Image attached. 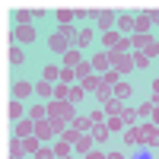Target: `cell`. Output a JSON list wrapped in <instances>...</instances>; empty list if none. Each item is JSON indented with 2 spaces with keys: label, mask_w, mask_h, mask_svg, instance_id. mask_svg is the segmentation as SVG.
Returning a JSON list of instances; mask_svg holds the SVG:
<instances>
[{
  "label": "cell",
  "mask_w": 159,
  "mask_h": 159,
  "mask_svg": "<svg viewBox=\"0 0 159 159\" xmlns=\"http://www.w3.org/2000/svg\"><path fill=\"white\" fill-rule=\"evenodd\" d=\"M64 64H67V67H80V64H83V54H80V51H67V54H64Z\"/></svg>",
  "instance_id": "obj_11"
},
{
  "label": "cell",
  "mask_w": 159,
  "mask_h": 159,
  "mask_svg": "<svg viewBox=\"0 0 159 159\" xmlns=\"http://www.w3.org/2000/svg\"><path fill=\"white\" fill-rule=\"evenodd\" d=\"M70 35H73L70 25H61V29L51 35V42H48L51 51H57V54H67V51H70V48H67V45H70Z\"/></svg>",
  "instance_id": "obj_2"
},
{
  "label": "cell",
  "mask_w": 159,
  "mask_h": 159,
  "mask_svg": "<svg viewBox=\"0 0 159 159\" xmlns=\"http://www.w3.org/2000/svg\"><path fill=\"white\" fill-rule=\"evenodd\" d=\"M99 83H102V80H96V76H86V80H83V89H92V92H96V89H99Z\"/></svg>",
  "instance_id": "obj_27"
},
{
  "label": "cell",
  "mask_w": 159,
  "mask_h": 159,
  "mask_svg": "<svg viewBox=\"0 0 159 159\" xmlns=\"http://www.w3.org/2000/svg\"><path fill=\"white\" fill-rule=\"evenodd\" d=\"M10 115H13V118H22V105H19V99L10 105Z\"/></svg>",
  "instance_id": "obj_38"
},
{
  "label": "cell",
  "mask_w": 159,
  "mask_h": 159,
  "mask_svg": "<svg viewBox=\"0 0 159 159\" xmlns=\"http://www.w3.org/2000/svg\"><path fill=\"white\" fill-rule=\"evenodd\" d=\"M67 153H70V143H67V140H61V143H57V150H54V156H67Z\"/></svg>",
  "instance_id": "obj_35"
},
{
  "label": "cell",
  "mask_w": 159,
  "mask_h": 159,
  "mask_svg": "<svg viewBox=\"0 0 159 159\" xmlns=\"http://www.w3.org/2000/svg\"><path fill=\"white\" fill-rule=\"evenodd\" d=\"M64 140H67V143H76L80 137H83V134H80V130H73V127H67V130H64V134H61Z\"/></svg>",
  "instance_id": "obj_22"
},
{
  "label": "cell",
  "mask_w": 159,
  "mask_h": 159,
  "mask_svg": "<svg viewBox=\"0 0 159 159\" xmlns=\"http://www.w3.org/2000/svg\"><path fill=\"white\" fill-rule=\"evenodd\" d=\"M118 25H121V32H130V29H134V16H121Z\"/></svg>",
  "instance_id": "obj_24"
},
{
  "label": "cell",
  "mask_w": 159,
  "mask_h": 159,
  "mask_svg": "<svg viewBox=\"0 0 159 159\" xmlns=\"http://www.w3.org/2000/svg\"><path fill=\"white\" fill-rule=\"evenodd\" d=\"M54 130H57L54 121H35V134L38 137H54Z\"/></svg>",
  "instance_id": "obj_5"
},
{
  "label": "cell",
  "mask_w": 159,
  "mask_h": 159,
  "mask_svg": "<svg viewBox=\"0 0 159 159\" xmlns=\"http://www.w3.org/2000/svg\"><path fill=\"white\" fill-rule=\"evenodd\" d=\"M153 108H156V105H153V102H143V105H140V108H137V115H153Z\"/></svg>",
  "instance_id": "obj_37"
},
{
  "label": "cell",
  "mask_w": 159,
  "mask_h": 159,
  "mask_svg": "<svg viewBox=\"0 0 159 159\" xmlns=\"http://www.w3.org/2000/svg\"><path fill=\"white\" fill-rule=\"evenodd\" d=\"M16 38H19V42H35L32 25H16Z\"/></svg>",
  "instance_id": "obj_8"
},
{
  "label": "cell",
  "mask_w": 159,
  "mask_h": 159,
  "mask_svg": "<svg viewBox=\"0 0 159 159\" xmlns=\"http://www.w3.org/2000/svg\"><path fill=\"white\" fill-rule=\"evenodd\" d=\"M105 108H108V115H111V118H118V115L124 111V108H121V102H118V99H108V102H105Z\"/></svg>",
  "instance_id": "obj_13"
},
{
  "label": "cell",
  "mask_w": 159,
  "mask_h": 159,
  "mask_svg": "<svg viewBox=\"0 0 159 159\" xmlns=\"http://www.w3.org/2000/svg\"><path fill=\"white\" fill-rule=\"evenodd\" d=\"M57 19H61V22H64V25H67V22H70V19H73V13H70V10H61V13H57Z\"/></svg>",
  "instance_id": "obj_39"
},
{
  "label": "cell",
  "mask_w": 159,
  "mask_h": 159,
  "mask_svg": "<svg viewBox=\"0 0 159 159\" xmlns=\"http://www.w3.org/2000/svg\"><path fill=\"white\" fill-rule=\"evenodd\" d=\"M127 51H130V42H127V38H121L118 48H115V54H127Z\"/></svg>",
  "instance_id": "obj_33"
},
{
  "label": "cell",
  "mask_w": 159,
  "mask_h": 159,
  "mask_svg": "<svg viewBox=\"0 0 159 159\" xmlns=\"http://www.w3.org/2000/svg\"><path fill=\"white\" fill-rule=\"evenodd\" d=\"M140 159H153V156H150V153H143V156H140Z\"/></svg>",
  "instance_id": "obj_48"
},
{
  "label": "cell",
  "mask_w": 159,
  "mask_h": 159,
  "mask_svg": "<svg viewBox=\"0 0 159 159\" xmlns=\"http://www.w3.org/2000/svg\"><path fill=\"white\" fill-rule=\"evenodd\" d=\"M134 25L140 29V35H147V29H150V16H140V19H137Z\"/></svg>",
  "instance_id": "obj_29"
},
{
  "label": "cell",
  "mask_w": 159,
  "mask_h": 159,
  "mask_svg": "<svg viewBox=\"0 0 159 159\" xmlns=\"http://www.w3.org/2000/svg\"><path fill=\"white\" fill-rule=\"evenodd\" d=\"M22 150H25V153H38V140H35V137H25V140H22Z\"/></svg>",
  "instance_id": "obj_20"
},
{
  "label": "cell",
  "mask_w": 159,
  "mask_h": 159,
  "mask_svg": "<svg viewBox=\"0 0 159 159\" xmlns=\"http://www.w3.org/2000/svg\"><path fill=\"white\" fill-rule=\"evenodd\" d=\"M134 64H137V67H147L150 57H147V54H134Z\"/></svg>",
  "instance_id": "obj_40"
},
{
  "label": "cell",
  "mask_w": 159,
  "mask_h": 159,
  "mask_svg": "<svg viewBox=\"0 0 159 159\" xmlns=\"http://www.w3.org/2000/svg\"><path fill=\"white\" fill-rule=\"evenodd\" d=\"M89 42H92V32H89V29L76 32V45H80V48H83V45H89Z\"/></svg>",
  "instance_id": "obj_18"
},
{
  "label": "cell",
  "mask_w": 159,
  "mask_h": 159,
  "mask_svg": "<svg viewBox=\"0 0 159 159\" xmlns=\"http://www.w3.org/2000/svg\"><path fill=\"white\" fill-rule=\"evenodd\" d=\"M150 19H153V22H159V10H153V13H150Z\"/></svg>",
  "instance_id": "obj_44"
},
{
  "label": "cell",
  "mask_w": 159,
  "mask_h": 159,
  "mask_svg": "<svg viewBox=\"0 0 159 159\" xmlns=\"http://www.w3.org/2000/svg\"><path fill=\"white\" fill-rule=\"evenodd\" d=\"M89 70H92V64H86V61H83V64L76 67V80H80V83H83V80L89 76Z\"/></svg>",
  "instance_id": "obj_17"
},
{
  "label": "cell",
  "mask_w": 159,
  "mask_h": 159,
  "mask_svg": "<svg viewBox=\"0 0 159 159\" xmlns=\"http://www.w3.org/2000/svg\"><path fill=\"white\" fill-rule=\"evenodd\" d=\"M108 92H111V86H108V83H99V89H96L99 102H108Z\"/></svg>",
  "instance_id": "obj_19"
},
{
  "label": "cell",
  "mask_w": 159,
  "mask_h": 159,
  "mask_svg": "<svg viewBox=\"0 0 159 159\" xmlns=\"http://www.w3.org/2000/svg\"><path fill=\"white\" fill-rule=\"evenodd\" d=\"M45 108H48V105H35V108H32V121H45Z\"/></svg>",
  "instance_id": "obj_26"
},
{
  "label": "cell",
  "mask_w": 159,
  "mask_h": 159,
  "mask_svg": "<svg viewBox=\"0 0 159 159\" xmlns=\"http://www.w3.org/2000/svg\"><path fill=\"white\" fill-rule=\"evenodd\" d=\"M57 76H61V70H57V67H45V80H48V83H54Z\"/></svg>",
  "instance_id": "obj_32"
},
{
  "label": "cell",
  "mask_w": 159,
  "mask_h": 159,
  "mask_svg": "<svg viewBox=\"0 0 159 159\" xmlns=\"http://www.w3.org/2000/svg\"><path fill=\"white\" fill-rule=\"evenodd\" d=\"M96 22L102 25V29H108V25L115 22V16H111V13H96Z\"/></svg>",
  "instance_id": "obj_14"
},
{
  "label": "cell",
  "mask_w": 159,
  "mask_h": 159,
  "mask_svg": "<svg viewBox=\"0 0 159 159\" xmlns=\"http://www.w3.org/2000/svg\"><path fill=\"white\" fill-rule=\"evenodd\" d=\"M35 92H38V96H51V92H54V86L45 80V83H38V86H35Z\"/></svg>",
  "instance_id": "obj_23"
},
{
  "label": "cell",
  "mask_w": 159,
  "mask_h": 159,
  "mask_svg": "<svg viewBox=\"0 0 159 159\" xmlns=\"http://www.w3.org/2000/svg\"><path fill=\"white\" fill-rule=\"evenodd\" d=\"M32 16H35V13H29V10H19V13H16V22H19V25H25Z\"/></svg>",
  "instance_id": "obj_28"
},
{
  "label": "cell",
  "mask_w": 159,
  "mask_h": 159,
  "mask_svg": "<svg viewBox=\"0 0 159 159\" xmlns=\"http://www.w3.org/2000/svg\"><path fill=\"white\" fill-rule=\"evenodd\" d=\"M86 159H108V156H102V153H89Z\"/></svg>",
  "instance_id": "obj_43"
},
{
  "label": "cell",
  "mask_w": 159,
  "mask_h": 159,
  "mask_svg": "<svg viewBox=\"0 0 159 159\" xmlns=\"http://www.w3.org/2000/svg\"><path fill=\"white\" fill-rule=\"evenodd\" d=\"M10 61L13 64H22L25 57H22V48H10Z\"/></svg>",
  "instance_id": "obj_30"
},
{
  "label": "cell",
  "mask_w": 159,
  "mask_h": 159,
  "mask_svg": "<svg viewBox=\"0 0 159 159\" xmlns=\"http://www.w3.org/2000/svg\"><path fill=\"white\" fill-rule=\"evenodd\" d=\"M111 64H115V57H111V54H99L96 61H92V67H96V70H108Z\"/></svg>",
  "instance_id": "obj_9"
},
{
  "label": "cell",
  "mask_w": 159,
  "mask_h": 159,
  "mask_svg": "<svg viewBox=\"0 0 159 159\" xmlns=\"http://www.w3.org/2000/svg\"><path fill=\"white\" fill-rule=\"evenodd\" d=\"M134 118H137V108H124V111H121V121H124V124H130Z\"/></svg>",
  "instance_id": "obj_31"
},
{
  "label": "cell",
  "mask_w": 159,
  "mask_h": 159,
  "mask_svg": "<svg viewBox=\"0 0 159 159\" xmlns=\"http://www.w3.org/2000/svg\"><path fill=\"white\" fill-rule=\"evenodd\" d=\"M102 42H105V48H111V51H115V48H118V42H121V38H118L115 32H105V35H102Z\"/></svg>",
  "instance_id": "obj_15"
},
{
  "label": "cell",
  "mask_w": 159,
  "mask_h": 159,
  "mask_svg": "<svg viewBox=\"0 0 159 159\" xmlns=\"http://www.w3.org/2000/svg\"><path fill=\"white\" fill-rule=\"evenodd\" d=\"M32 134H35V121H32V118H29V121H19V124H16V137H22V140H25V137H32Z\"/></svg>",
  "instance_id": "obj_6"
},
{
  "label": "cell",
  "mask_w": 159,
  "mask_h": 159,
  "mask_svg": "<svg viewBox=\"0 0 159 159\" xmlns=\"http://www.w3.org/2000/svg\"><path fill=\"white\" fill-rule=\"evenodd\" d=\"M51 156H54V150H38L35 153V159H51Z\"/></svg>",
  "instance_id": "obj_42"
},
{
  "label": "cell",
  "mask_w": 159,
  "mask_h": 159,
  "mask_svg": "<svg viewBox=\"0 0 159 159\" xmlns=\"http://www.w3.org/2000/svg\"><path fill=\"white\" fill-rule=\"evenodd\" d=\"M70 127H73V130H80V134H86V130L92 127V118H73Z\"/></svg>",
  "instance_id": "obj_10"
},
{
  "label": "cell",
  "mask_w": 159,
  "mask_h": 159,
  "mask_svg": "<svg viewBox=\"0 0 159 159\" xmlns=\"http://www.w3.org/2000/svg\"><path fill=\"white\" fill-rule=\"evenodd\" d=\"M61 80H64V83H73V80H76V70H70V67L61 70Z\"/></svg>",
  "instance_id": "obj_36"
},
{
  "label": "cell",
  "mask_w": 159,
  "mask_h": 159,
  "mask_svg": "<svg viewBox=\"0 0 159 159\" xmlns=\"http://www.w3.org/2000/svg\"><path fill=\"white\" fill-rule=\"evenodd\" d=\"M115 92H118V96H127L130 86H127V83H118V86H115Z\"/></svg>",
  "instance_id": "obj_41"
},
{
  "label": "cell",
  "mask_w": 159,
  "mask_h": 159,
  "mask_svg": "<svg viewBox=\"0 0 159 159\" xmlns=\"http://www.w3.org/2000/svg\"><path fill=\"white\" fill-rule=\"evenodd\" d=\"M153 124H159V108H153Z\"/></svg>",
  "instance_id": "obj_46"
},
{
  "label": "cell",
  "mask_w": 159,
  "mask_h": 159,
  "mask_svg": "<svg viewBox=\"0 0 159 159\" xmlns=\"http://www.w3.org/2000/svg\"><path fill=\"white\" fill-rule=\"evenodd\" d=\"M61 159H67V156H61Z\"/></svg>",
  "instance_id": "obj_49"
},
{
  "label": "cell",
  "mask_w": 159,
  "mask_h": 159,
  "mask_svg": "<svg viewBox=\"0 0 159 159\" xmlns=\"http://www.w3.org/2000/svg\"><path fill=\"white\" fill-rule=\"evenodd\" d=\"M25 96H32V86L29 83H16V99H25Z\"/></svg>",
  "instance_id": "obj_21"
},
{
  "label": "cell",
  "mask_w": 159,
  "mask_h": 159,
  "mask_svg": "<svg viewBox=\"0 0 159 159\" xmlns=\"http://www.w3.org/2000/svg\"><path fill=\"white\" fill-rule=\"evenodd\" d=\"M54 99H70V89H67V83H57V89H54Z\"/></svg>",
  "instance_id": "obj_25"
},
{
  "label": "cell",
  "mask_w": 159,
  "mask_h": 159,
  "mask_svg": "<svg viewBox=\"0 0 159 159\" xmlns=\"http://www.w3.org/2000/svg\"><path fill=\"white\" fill-rule=\"evenodd\" d=\"M153 96L159 99V80H156V83H153Z\"/></svg>",
  "instance_id": "obj_45"
},
{
  "label": "cell",
  "mask_w": 159,
  "mask_h": 159,
  "mask_svg": "<svg viewBox=\"0 0 159 159\" xmlns=\"http://www.w3.org/2000/svg\"><path fill=\"white\" fill-rule=\"evenodd\" d=\"M140 130H143V140H147L150 147H159V124H147Z\"/></svg>",
  "instance_id": "obj_4"
},
{
  "label": "cell",
  "mask_w": 159,
  "mask_h": 159,
  "mask_svg": "<svg viewBox=\"0 0 159 159\" xmlns=\"http://www.w3.org/2000/svg\"><path fill=\"white\" fill-rule=\"evenodd\" d=\"M67 102H73V105L83 102V86H80V89H70V99H67Z\"/></svg>",
  "instance_id": "obj_34"
},
{
  "label": "cell",
  "mask_w": 159,
  "mask_h": 159,
  "mask_svg": "<svg viewBox=\"0 0 159 159\" xmlns=\"http://www.w3.org/2000/svg\"><path fill=\"white\" fill-rule=\"evenodd\" d=\"M108 159H124V156H121V153H111V156H108Z\"/></svg>",
  "instance_id": "obj_47"
},
{
  "label": "cell",
  "mask_w": 159,
  "mask_h": 159,
  "mask_svg": "<svg viewBox=\"0 0 159 159\" xmlns=\"http://www.w3.org/2000/svg\"><path fill=\"white\" fill-rule=\"evenodd\" d=\"M48 115H51V121H73V102H67V99H54L48 105Z\"/></svg>",
  "instance_id": "obj_1"
},
{
  "label": "cell",
  "mask_w": 159,
  "mask_h": 159,
  "mask_svg": "<svg viewBox=\"0 0 159 159\" xmlns=\"http://www.w3.org/2000/svg\"><path fill=\"white\" fill-rule=\"evenodd\" d=\"M92 140H108V127L105 124H92Z\"/></svg>",
  "instance_id": "obj_12"
},
{
  "label": "cell",
  "mask_w": 159,
  "mask_h": 159,
  "mask_svg": "<svg viewBox=\"0 0 159 159\" xmlns=\"http://www.w3.org/2000/svg\"><path fill=\"white\" fill-rule=\"evenodd\" d=\"M111 57H115V73H127L130 67H134V57H124V54H115V51H111Z\"/></svg>",
  "instance_id": "obj_3"
},
{
  "label": "cell",
  "mask_w": 159,
  "mask_h": 159,
  "mask_svg": "<svg viewBox=\"0 0 159 159\" xmlns=\"http://www.w3.org/2000/svg\"><path fill=\"white\" fill-rule=\"evenodd\" d=\"M76 150H80V153H89V150H92V137H86V134H83V137L76 140Z\"/></svg>",
  "instance_id": "obj_16"
},
{
  "label": "cell",
  "mask_w": 159,
  "mask_h": 159,
  "mask_svg": "<svg viewBox=\"0 0 159 159\" xmlns=\"http://www.w3.org/2000/svg\"><path fill=\"white\" fill-rule=\"evenodd\" d=\"M124 140L130 143V147H137V143H143V130H140V127H127V134H124Z\"/></svg>",
  "instance_id": "obj_7"
}]
</instances>
